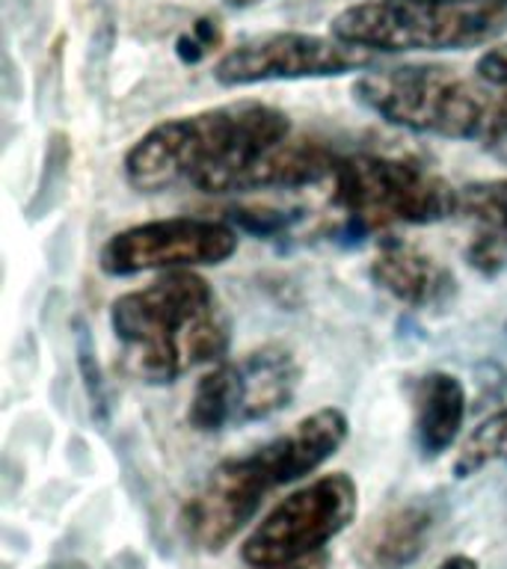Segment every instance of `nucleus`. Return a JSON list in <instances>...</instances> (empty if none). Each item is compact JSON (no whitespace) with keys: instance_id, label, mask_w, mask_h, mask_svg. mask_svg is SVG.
<instances>
[{"instance_id":"412c9836","label":"nucleus","mask_w":507,"mask_h":569,"mask_svg":"<svg viewBox=\"0 0 507 569\" xmlns=\"http://www.w3.org/2000/svg\"><path fill=\"white\" fill-rule=\"evenodd\" d=\"M222 3H229V7H252V3H261V0H222Z\"/></svg>"},{"instance_id":"1a4fd4ad","label":"nucleus","mask_w":507,"mask_h":569,"mask_svg":"<svg viewBox=\"0 0 507 569\" xmlns=\"http://www.w3.org/2000/svg\"><path fill=\"white\" fill-rule=\"evenodd\" d=\"M238 229L229 222L208 217H167L116 231L101 247L98 267L116 279L199 270L226 264L238 252Z\"/></svg>"},{"instance_id":"4468645a","label":"nucleus","mask_w":507,"mask_h":569,"mask_svg":"<svg viewBox=\"0 0 507 569\" xmlns=\"http://www.w3.org/2000/svg\"><path fill=\"white\" fill-rule=\"evenodd\" d=\"M434 533V510L421 501L377 516L359 540L356 558L365 569H404L421 558Z\"/></svg>"},{"instance_id":"f3484780","label":"nucleus","mask_w":507,"mask_h":569,"mask_svg":"<svg viewBox=\"0 0 507 569\" xmlns=\"http://www.w3.org/2000/svg\"><path fill=\"white\" fill-rule=\"evenodd\" d=\"M484 80H489L493 87L507 89V42H496L489 51L480 53L478 71Z\"/></svg>"},{"instance_id":"6e6552de","label":"nucleus","mask_w":507,"mask_h":569,"mask_svg":"<svg viewBox=\"0 0 507 569\" xmlns=\"http://www.w3.org/2000/svg\"><path fill=\"white\" fill-rule=\"evenodd\" d=\"M359 507V487L345 471L320 478L294 489L252 528L240 558L252 569L279 567L327 549L347 525L354 522Z\"/></svg>"},{"instance_id":"aec40b11","label":"nucleus","mask_w":507,"mask_h":569,"mask_svg":"<svg viewBox=\"0 0 507 569\" xmlns=\"http://www.w3.org/2000/svg\"><path fill=\"white\" fill-rule=\"evenodd\" d=\"M434 569H480L478 560L469 558V555H451V558H445L443 563H436Z\"/></svg>"},{"instance_id":"ddd939ff","label":"nucleus","mask_w":507,"mask_h":569,"mask_svg":"<svg viewBox=\"0 0 507 569\" xmlns=\"http://www.w3.org/2000/svg\"><path fill=\"white\" fill-rule=\"evenodd\" d=\"M412 403V430H416L418 451L425 460L443 457L463 430L469 395L457 373L427 371L409 386Z\"/></svg>"},{"instance_id":"dca6fc26","label":"nucleus","mask_w":507,"mask_h":569,"mask_svg":"<svg viewBox=\"0 0 507 569\" xmlns=\"http://www.w3.org/2000/svg\"><path fill=\"white\" fill-rule=\"evenodd\" d=\"M507 462V407L484 418L469 439L460 445L457 460H454V475L457 478H471L487 466Z\"/></svg>"},{"instance_id":"f257e3e1","label":"nucleus","mask_w":507,"mask_h":569,"mask_svg":"<svg viewBox=\"0 0 507 569\" xmlns=\"http://www.w3.org/2000/svg\"><path fill=\"white\" fill-rule=\"evenodd\" d=\"M347 416L324 407L243 457L213 466L181 507V533L199 551H222L279 487L297 483L332 460L347 439Z\"/></svg>"},{"instance_id":"423d86ee","label":"nucleus","mask_w":507,"mask_h":569,"mask_svg":"<svg viewBox=\"0 0 507 569\" xmlns=\"http://www.w3.org/2000/svg\"><path fill=\"white\" fill-rule=\"evenodd\" d=\"M329 184L332 204L362 231L430 226L454 217L460 204V187L416 160L391 154H347Z\"/></svg>"},{"instance_id":"6ab92c4d","label":"nucleus","mask_w":507,"mask_h":569,"mask_svg":"<svg viewBox=\"0 0 507 569\" xmlns=\"http://www.w3.org/2000/svg\"><path fill=\"white\" fill-rule=\"evenodd\" d=\"M484 151H487V154H493V158H496L498 163H505V167H507V122L501 124V131L496 133V140L489 142V146Z\"/></svg>"},{"instance_id":"9b49d317","label":"nucleus","mask_w":507,"mask_h":569,"mask_svg":"<svg viewBox=\"0 0 507 569\" xmlns=\"http://www.w3.org/2000/svg\"><path fill=\"white\" fill-rule=\"evenodd\" d=\"M341 154L320 140L285 137L270 149L243 163L222 181L220 193H256V190H297V187L329 181Z\"/></svg>"},{"instance_id":"9d476101","label":"nucleus","mask_w":507,"mask_h":569,"mask_svg":"<svg viewBox=\"0 0 507 569\" xmlns=\"http://www.w3.org/2000/svg\"><path fill=\"white\" fill-rule=\"evenodd\" d=\"M377 53H368L354 44L338 42L336 36L285 33L256 36L231 48L213 66V80L220 87H256L276 80L338 78L350 71L371 69Z\"/></svg>"},{"instance_id":"20e7f679","label":"nucleus","mask_w":507,"mask_h":569,"mask_svg":"<svg viewBox=\"0 0 507 569\" xmlns=\"http://www.w3.org/2000/svg\"><path fill=\"white\" fill-rule=\"evenodd\" d=\"M354 96L395 128L475 142L480 149H487L507 122V89L445 66L368 69L354 83Z\"/></svg>"},{"instance_id":"0eeeda50","label":"nucleus","mask_w":507,"mask_h":569,"mask_svg":"<svg viewBox=\"0 0 507 569\" xmlns=\"http://www.w3.org/2000/svg\"><path fill=\"white\" fill-rule=\"evenodd\" d=\"M300 362L288 347L265 345L211 365L190 395L187 425L199 433H220L282 412L300 389Z\"/></svg>"},{"instance_id":"f03ea898","label":"nucleus","mask_w":507,"mask_h":569,"mask_svg":"<svg viewBox=\"0 0 507 569\" xmlns=\"http://www.w3.org/2000/svg\"><path fill=\"white\" fill-rule=\"evenodd\" d=\"M291 133L288 116L265 101H229L155 124L122 160L137 193L193 187L220 193L222 181Z\"/></svg>"},{"instance_id":"f8f14e48","label":"nucleus","mask_w":507,"mask_h":569,"mask_svg":"<svg viewBox=\"0 0 507 569\" xmlns=\"http://www.w3.org/2000/svg\"><path fill=\"white\" fill-rule=\"evenodd\" d=\"M371 282L409 309H439L457 293V276L430 252L400 238L382 240L368 264Z\"/></svg>"},{"instance_id":"7ed1b4c3","label":"nucleus","mask_w":507,"mask_h":569,"mask_svg":"<svg viewBox=\"0 0 507 569\" xmlns=\"http://www.w3.org/2000/svg\"><path fill=\"white\" fill-rule=\"evenodd\" d=\"M122 368L133 380L163 386L202 365L222 362L231 329L220 300L196 270L160 273L110 306Z\"/></svg>"},{"instance_id":"39448f33","label":"nucleus","mask_w":507,"mask_h":569,"mask_svg":"<svg viewBox=\"0 0 507 569\" xmlns=\"http://www.w3.org/2000/svg\"><path fill=\"white\" fill-rule=\"evenodd\" d=\"M329 33L377 57L469 51L507 33V0H365L341 9Z\"/></svg>"},{"instance_id":"a211bd4d","label":"nucleus","mask_w":507,"mask_h":569,"mask_svg":"<svg viewBox=\"0 0 507 569\" xmlns=\"http://www.w3.org/2000/svg\"><path fill=\"white\" fill-rule=\"evenodd\" d=\"M332 567V558H329V551H318V555H309V558L302 560H291V563H279V567H265V569H329Z\"/></svg>"},{"instance_id":"2eb2a0df","label":"nucleus","mask_w":507,"mask_h":569,"mask_svg":"<svg viewBox=\"0 0 507 569\" xmlns=\"http://www.w3.org/2000/svg\"><path fill=\"white\" fill-rule=\"evenodd\" d=\"M457 213L475 226L478 238L507 249V178H484L463 184Z\"/></svg>"}]
</instances>
